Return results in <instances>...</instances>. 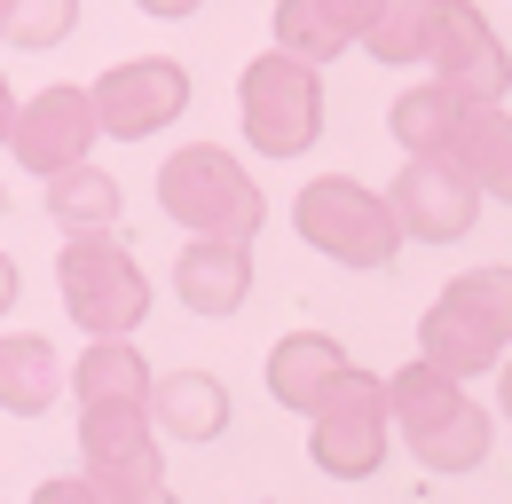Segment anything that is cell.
Listing matches in <instances>:
<instances>
[{
  "label": "cell",
  "instance_id": "6da1fadb",
  "mask_svg": "<svg viewBox=\"0 0 512 504\" xmlns=\"http://www.w3.org/2000/svg\"><path fill=\"white\" fill-rule=\"evenodd\" d=\"M386 418H394V434L418 449L426 473H473L489 457V434H497L489 410L465 394V378L434 371L426 355L386 378Z\"/></svg>",
  "mask_w": 512,
  "mask_h": 504
},
{
  "label": "cell",
  "instance_id": "7a4b0ae2",
  "mask_svg": "<svg viewBox=\"0 0 512 504\" xmlns=\"http://www.w3.org/2000/svg\"><path fill=\"white\" fill-rule=\"evenodd\" d=\"M512 347V268H465L418 315V355L449 378H489Z\"/></svg>",
  "mask_w": 512,
  "mask_h": 504
},
{
  "label": "cell",
  "instance_id": "3957f363",
  "mask_svg": "<svg viewBox=\"0 0 512 504\" xmlns=\"http://www.w3.org/2000/svg\"><path fill=\"white\" fill-rule=\"evenodd\" d=\"M158 205L174 229L190 237H229V245H253L260 221H268V197L253 189V174L221 150V142H190L158 166Z\"/></svg>",
  "mask_w": 512,
  "mask_h": 504
},
{
  "label": "cell",
  "instance_id": "277c9868",
  "mask_svg": "<svg viewBox=\"0 0 512 504\" xmlns=\"http://www.w3.org/2000/svg\"><path fill=\"white\" fill-rule=\"evenodd\" d=\"M56 292H64V315L87 339H134L142 315H150V276H142L134 245L111 237V229L64 237V252H56Z\"/></svg>",
  "mask_w": 512,
  "mask_h": 504
},
{
  "label": "cell",
  "instance_id": "5b68a950",
  "mask_svg": "<svg viewBox=\"0 0 512 504\" xmlns=\"http://www.w3.org/2000/svg\"><path fill=\"white\" fill-rule=\"evenodd\" d=\"M292 229L323 260H339V268H394L402 245H410L394 229V213H386V189L355 182V174H316V182L292 197Z\"/></svg>",
  "mask_w": 512,
  "mask_h": 504
},
{
  "label": "cell",
  "instance_id": "8992f818",
  "mask_svg": "<svg viewBox=\"0 0 512 504\" xmlns=\"http://www.w3.org/2000/svg\"><path fill=\"white\" fill-rule=\"evenodd\" d=\"M237 119L253 134L260 158H300V150H316L323 134V71L300 56H284V48H268L237 71Z\"/></svg>",
  "mask_w": 512,
  "mask_h": 504
},
{
  "label": "cell",
  "instance_id": "52a82bcc",
  "mask_svg": "<svg viewBox=\"0 0 512 504\" xmlns=\"http://www.w3.org/2000/svg\"><path fill=\"white\" fill-rule=\"evenodd\" d=\"M79 473L95 481V497H127L166 481V441L150 426L142 402H87L79 410Z\"/></svg>",
  "mask_w": 512,
  "mask_h": 504
},
{
  "label": "cell",
  "instance_id": "ba28073f",
  "mask_svg": "<svg viewBox=\"0 0 512 504\" xmlns=\"http://www.w3.org/2000/svg\"><path fill=\"white\" fill-rule=\"evenodd\" d=\"M394 449V418H386V386L379 378H347L323 410H308V457L331 481H371Z\"/></svg>",
  "mask_w": 512,
  "mask_h": 504
},
{
  "label": "cell",
  "instance_id": "9c48e42d",
  "mask_svg": "<svg viewBox=\"0 0 512 504\" xmlns=\"http://www.w3.org/2000/svg\"><path fill=\"white\" fill-rule=\"evenodd\" d=\"M418 63H426L442 87H457L465 103H505V87H512V56H505V40L489 32V16H481L473 0H434Z\"/></svg>",
  "mask_w": 512,
  "mask_h": 504
},
{
  "label": "cell",
  "instance_id": "30bf717a",
  "mask_svg": "<svg viewBox=\"0 0 512 504\" xmlns=\"http://www.w3.org/2000/svg\"><path fill=\"white\" fill-rule=\"evenodd\" d=\"M87 103H95V126H103V134L142 142V134H158V126H174L190 111V71L174 56H127L87 87Z\"/></svg>",
  "mask_w": 512,
  "mask_h": 504
},
{
  "label": "cell",
  "instance_id": "8fae6325",
  "mask_svg": "<svg viewBox=\"0 0 512 504\" xmlns=\"http://www.w3.org/2000/svg\"><path fill=\"white\" fill-rule=\"evenodd\" d=\"M481 189L473 174L457 166V158H410L394 189H386V213H394V229L402 237H418V245H457L473 221H481Z\"/></svg>",
  "mask_w": 512,
  "mask_h": 504
},
{
  "label": "cell",
  "instance_id": "7c38bea8",
  "mask_svg": "<svg viewBox=\"0 0 512 504\" xmlns=\"http://www.w3.org/2000/svg\"><path fill=\"white\" fill-rule=\"evenodd\" d=\"M103 142V126H95V103H87V87H40L32 103H16V126H8V150H16V166L24 174H64L79 166L87 150Z\"/></svg>",
  "mask_w": 512,
  "mask_h": 504
},
{
  "label": "cell",
  "instance_id": "4fadbf2b",
  "mask_svg": "<svg viewBox=\"0 0 512 504\" xmlns=\"http://www.w3.org/2000/svg\"><path fill=\"white\" fill-rule=\"evenodd\" d=\"M355 378V355L331 339V331H284L276 347H268V394L284 402V410H323L339 386Z\"/></svg>",
  "mask_w": 512,
  "mask_h": 504
},
{
  "label": "cell",
  "instance_id": "5bb4252c",
  "mask_svg": "<svg viewBox=\"0 0 512 504\" xmlns=\"http://www.w3.org/2000/svg\"><path fill=\"white\" fill-rule=\"evenodd\" d=\"M174 292H182V308L205 315V323L237 315L245 300H253V245H229V237H190V245L174 252Z\"/></svg>",
  "mask_w": 512,
  "mask_h": 504
},
{
  "label": "cell",
  "instance_id": "9a60e30c",
  "mask_svg": "<svg viewBox=\"0 0 512 504\" xmlns=\"http://www.w3.org/2000/svg\"><path fill=\"white\" fill-rule=\"evenodd\" d=\"M142 410H150L158 441H221V434H229V386H221L213 371H166V378H150Z\"/></svg>",
  "mask_w": 512,
  "mask_h": 504
},
{
  "label": "cell",
  "instance_id": "2e32d148",
  "mask_svg": "<svg viewBox=\"0 0 512 504\" xmlns=\"http://www.w3.org/2000/svg\"><path fill=\"white\" fill-rule=\"evenodd\" d=\"M473 111H481V103H465L457 87H442V79H418V87H402V95H394V111H386V134H394L410 158H449Z\"/></svg>",
  "mask_w": 512,
  "mask_h": 504
},
{
  "label": "cell",
  "instance_id": "e0dca14e",
  "mask_svg": "<svg viewBox=\"0 0 512 504\" xmlns=\"http://www.w3.org/2000/svg\"><path fill=\"white\" fill-rule=\"evenodd\" d=\"M64 402V355L40 331H0V410L40 418Z\"/></svg>",
  "mask_w": 512,
  "mask_h": 504
},
{
  "label": "cell",
  "instance_id": "ac0fdd59",
  "mask_svg": "<svg viewBox=\"0 0 512 504\" xmlns=\"http://www.w3.org/2000/svg\"><path fill=\"white\" fill-rule=\"evenodd\" d=\"M150 378H158V371L142 363L134 339H87V355L64 371V386H71V402L87 410V402H142Z\"/></svg>",
  "mask_w": 512,
  "mask_h": 504
},
{
  "label": "cell",
  "instance_id": "d6986e66",
  "mask_svg": "<svg viewBox=\"0 0 512 504\" xmlns=\"http://www.w3.org/2000/svg\"><path fill=\"white\" fill-rule=\"evenodd\" d=\"M48 221L64 229V237H95V229H119V182L103 174V166H64V174H48Z\"/></svg>",
  "mask_w": 512,
  "mask_h": 504
},
{
  "label": "cell",
  "instance_id": "ffe728a7",
  "mask_svg": "<svg viewBox=\"0 0 512 504\" xmlns=\"http://www.w3.org/2000/svg\"><path fill=\"white\" fill-rule=\"evenodd\" d=\"M449 158L473 174L481 197H505V205H512V111H505V103H481V111L465 119V134H457Z\"/></svg>",
  "mask_w": 512,
  "mask_h": 504
},
{
  "label": "cell",
  "instance_id": "44dd1931",
  "mask_svg": "<svg viewBox=\"0 0 512 504\" xmlns=\"http://www.w3.org/2000/svg\"><path fill=\"white\" fill-rule=\"evenodd\" d=\"M276 48L323 71L331 56H347V48H355V24H347L331 0H276Z\"/></svg>",
  "mask_w": 512,
  "mask_h": 504
},
{
  "label": "cell",
  "instance_id": "7402d4cb",
  "mask_svg": "<svg viewBox=\"0 0 512 504\" xmlns=\"http://www.w3.org/2000/svg\"><path fill=\"white\" fill-rule=\"evenodd\" d=\"M426 16H434V0H379L355 48H371L379 63H418V48H426Z\"/></svg>",
  "mask_w": 512,
  "mask_h": 504
},
{
  "label": "cell",
  "instance_id": "603a6c76",
  "mask_svg": "<svg viewBox=\"0 0 512 504\" xmlns=\"http://www.w3.org/2000/svg\"><path fill=\"white\" fill-rule=\"evenodd\" d=\"M79 24V0H0V40L8 48H56Z\"/></svg>",
  "mask_w": 512,
  "mask_h": 504
},
{
  "label": "cell",
  "instance_id": "cb8c5ba5",
  "mask_svg": "<svg viewBox=\"0 0 512 504\" xmlns=\"http://www.w3.org/2000/svg\"><path fill=\"white\" fill-rule=\"evenodd\" d=\"M32 504H103V497H95V481H87V473H56V481H40V489H32Z\"/></svg>",
  "mask_w": 512,
  "mask_h": 504
},
{
  "label": "cell",
  "instance_id": "d4e9b609",
  "mask_svg": "<svg viewBox=\"0 0 512 504\" xmlns=\"http://www.w3.org/2000/svg\"><path fill=\"white\" fill-rule=\"evenodd\" d=\"M134 8H142V16H166V24H182V16H197L205 0H134Z\"/></svg>",
  "mask_w": 512,
  "mask_h": 504
},
{
  "label": "cell",
  "instance_id": "484cf974",
  "mask_svg": "<svg viewBox=\"0 0 512 504\" xmlns=\"http://www.w3.org/2000/svg\"><path fill=\"white\" fill-rule=\"evenodd\" d=\"M16 292H24V276H16V260H8V252H0V315L16 308Z\"/></svg>",
  "mask_w": 512,
  "mask_h": 504
},
{
  "label": "cell",
  "instance_id": "4316f807",
  "mask_svg": "<svg viewBox=\"0 0 512 504\" xmlns=\"http://www.w3.org/2000/svg\"><path fill=\"white\" fill-rule=\"evenodd\" d=\"M331 8H339V16L355 24V40H363V24H371V8H379V0H331Z\"/></svg>",
  "mask_w": 512,
  "mask_h": 504
},
{
  "label": "cell",
  "instance_id": "83f0119b",
  "mask_svg": "<svg viewBox=\"0 0 512 504\" xmlns=\"http://www.w3.org/2000/svg\"><path fill=\"white\" fill-rule=\"evenodd\" d=\"M103 504H174V489L158 481V489H127V497H103Z\"/></svg>",
  "mask_w": 512,
  "mask_h": 504
},
{
  "label": "cell",
  "instance_id": "f1b7e54d",
  "mask_svg": "<svg viewBox=\"0 0 512 504\" xmlns=\"http://www.w3.org/2000/svg\"><path fill=\"white\" fill-rule=\"evenodd\" d=\"M8 126H16V87H8V71H0V142H8Z\"/></svg>",
  "mask_w": 512,
  "mask_h": 504
},
{
  "label": "cell",
  "instance_id": "f546056e",
  "mask_svg": "<svg viewBox=\"0 0 512 504\" xmlns=\"http://www.w3.org/2000/svg\"><path fill=\"white\" fill-rule=\"evenodd\" d=\"M497 410H505V426H512V363H497Z\"/></svg>",
  "mask_w": 512,
  "mask_h": 504
},
{
  "label": "cell",
  "instance_id": "4dcf8cb0",
  "mask_svg": "<svg viewBox=\"0 0 512 504\" xmlns=\"http://www.w3.org/2000/svg\"><path fill=\"white\" fill-rule=\"evenodd\" d=\"M0 213H8V189H0Z\"/></svg>",
  "mask_w": 512,
  "mask_h": 504
}]
</instances>
